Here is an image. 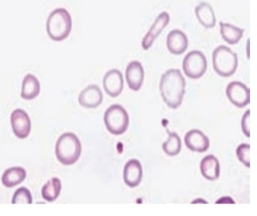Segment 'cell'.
Returning <instances> with one entry per match:
<instances>
[{"label":"cell","instance_id":"2","mask_svg":"<svg viewBox=\"0 0 257 216\" xmlns=\"http://www.w3.org/2000/svg\"><path fill=\"white\" fill-rule=\"evenodd\" d=\"M72 28V17L66 9H57L49 15L46 29L50 39L55 41L66 40L69 37Z\"/></svg>","mask_w":257,"mask_h":216},{"label":"cell","instance_id":"1","mask_svg":"<svg viewBox=\"0 0 257 216\" xmlns=\"http://www.w3.org/2000/svg\"><path fill=\"white\" fill-rule=\"evenodd\" d=\"M186 81L181 70L170 69L161 77L160 90L164 101L176 109L181 105L185 93Z\"/></svg>","mask_w":257,"mask_h":216},{"label":"cell","instance_id":"11","mask_svg":"<svg viewBox=\"0 0 257 216\" xmlns=\"http://www.w3.org/2000/svg\"><path fill=\"white\" fill-rule=\"evenodd\" d=\"M144 67L140 61H132L127 66L125 77L127 84L131 90L137 91L141 89L144 82Z\"/></svg>","mask_w":257,"mask_h":216},{"label":"cell","instance_id":"19","mask_svg":"<svg viewBox=\"0 0 257 216\" xmlns=\"http://www.w3.org/2000/svg\"><path fill=\"white\" fill-rule=\"evenodd\" d=\"M26 176V171L22 167H15L8 168L3 174L2 183L6 187H14L23 182Z\"/></svg>","mask_w":257,"mask_h":216},{"label":"cell","instance_id":"25","mask_svg":"<svg viewBox=\"0 0 257 216\" xmlns=\"http://www.w3.org/2000/svg\"><path fill=\"white\" fill-rule=\"evenodd\" d=\"M241 129L245 135L250 137V110L246 112L241 120Z\"/></svg>","mask_w":257,"mask_h":216},{"label":"cell","instance_id":"3","mask_svg":"<svg viewBox=\"0 0 257 216\" xmlns=\"http://www.w3.org/2000/svg\"><path fill=\"white\" fill-rule=\"evenodd\" d=\"M81 152V142L73 133H64L56 144V156L58 161L65 165L75 164L80 158Z\"/></svg>","mask_w":257,"mask_h":216},{"label":"cell","instance_id":"12","mask_svg":"<svg viewBox=\"0 0 257 216\" xmlns=\"http://www.w3.org/2000/svg\"><path fill=\"white\" fill-rule=\"evenodd\" d=\"M103 94L101 90L96 85H90L82 90L79 94V104L87 109L97 108L101 104Z\"/></svg>","mask_w":257,"mask_h":216},{"label":"cell","instance_id":"14","mask_svg":"<svg viewBox=\"0 0 257 216\" xmlns=\"http://www.w3.org/2000/svg\"><path fill=\"white\" fill-rule=\"evenodd\" d=\"M143 176V167L138 160L132 159L127 162L123 170V180L127 185L132 188L138 186Z\"/></svg>","mask_w":257,"mask_h":216},{"label":"cell","instance_id":"18","mask_svg":"<svg viewBox=\"0 0 257 216\" xmlns=\"http://www.w3.org/2000/svg\"><path fill=\"white\" fill-rule=\"evenodd\" d=\"M40 90V83L36 76L28 74L23 79L21 96L26 100L34 99L39 95Z\"/></svg>","mask_w":257,"mask_h":216},{"label":"cell","instance_id":"17","mask_svg":"<svg viewBox=\"0 0 257 216\" xmlns=\"http://www.w3.org/2000/svg\"><path fill=\"white\" fill-rule=\"evenodd\" d=\"M200 170L202 175L209 180H215L220 176V164L213 155L205 157L201 161Z\"/></svg>","mask_w":257,"mask_h":216},{"label":"cell","instance_id":"4","mask_svg":"<svg viewBox=\"0 0 257 216\" xmlns=\"http://www.w3.org/2000/svg\"><path fill=\"white\" fill-rule=\"evenodd\" d=\"M212 65L215 72L220 76H232L237 69V55L229 47L218 46L212 53Z\"/></svg>","mask_w":257,"mask_h":216},{"label":"cell","instance_id":"8","mask_svg":"<svg viewBox=\"0 0 257 216\" xmlns=\"http://www.w3.org/2000/svg\"><path fill=\"white\" fill-rule=\"evenodd\" d=\"M12 127L15 135L20 139L28 137L31 130V121L29 115L22 109H17L11 114Z\"/></svg>","mask_w":257,"mask_h":216},{"label":"cell","instance_id":"7","mask_svg":"<svg viewBox=\"0 0 257 216\" xmlns=\"http://www.w3.org/2000/svg\"><path fill=\"white\" fill-rule=\"evenodd\" d=\"M226 93L230 101L239 108L244 107L250 103V89L241 82H230Z\"/></svg>","mask_w":257,"mask_h":216},{"label":"cell","instance_id":"6","mask_svg":"<svg viewBox=\"0 0 257 216\" xmlns=\"http://www.w3.org/2000/svg\"><path fill=\"white\" fill-rule=\"evenodd\" d=\"M205 56L199 50H193L185 56L183 61V70L186 75L191 79H199L207 69Z\"/></svg>","mask_w":257,"mask_h":216},{"label":"cell","instance_id":"16","mask_svg":"<svg viewBox=\"0 0 257 216\" xmlns=\"http://www.w3.org/2000/svg\"><path fill=\"white\" fill-rule=\"evenodd\" d=\"M198 20L206 29L214 28L216 23L214 12L208 3L202 2L195 10Z\"/></svg>","mask_w":257,"mask_h":216},{"label":"cell","instance_id":"24","mask_svg":"<svg viewBox=\"0 0 257 216\" xmlns=\"http://www.w3.org/2000/svg\"><path fill=\"white\" fill-rule=\"evenodd\" d=\"M237 156L245 166L250 168V145L243 144L240 145L236 151Z\"/></svg>","mask_w":257,"mask_h":216},{"label":"cell","instance_id":"22","mask_svg":"<svg viewBox=\"0 0 257 216\" xmlns=\"http://www.w3.org/2000/svg\"><path fill=\"white\" fill-rule=\"evenodd\" d=\"M168 140L163 144L162 148L167 155L174 156L178 155L181 152L182 142L179 136L176 133L169 132Z\"/></svg>","mask_w":257,"mask_h":216},{"label":"cell","instance_id":"5","mask_svg":"<svg viewBox=\"0 0 257 216\" xmlns=\"http://www.w3.org/2000/svg\"><path fill=\"white\" fill-rule=\"evenodd\" d=\"M104 123L111 134L120 135L126 131L129 126V116L125 109L119 104L112 105L104 114Z\"/></svg>","mask_w":257,"mask_h":216},{"label":"cell","instance_id":"20","mask_svg":"<svg viewBox=\"0 0 257 216\" xmlns=\"http://www.w3.org/2000/svg\"><path fill=\"white\" fill-rule=\"evenodd\" d=\"M220 33L223 39L231 45L237 44L243 36L244 30L229 23L220 22Z\"/></svg>","mask_w":257,"mask_h":216},{"label":"cell","instance_id":"15","mask_svg":"<svg viewBox=\"0 0 257 216\" xmlns=\"http://www.w3.org/2000/svg\"><path fill=\"white\" fill-rule=\"evenodd\" d=\"M167 46L168 50L172 54H182L187 50L188 47L187 35L177 29L171 31L167 37Z\"/></svg>","mask_w":257,"mask_h":216},{"label":"cell","instance_id":"10","mask_svg":"<svg viewBox=\"0 0 257 216\" xmlns=\"http://www.w3.org/2000/svg\"><path fill=\"white\" fill-rule=\"evenodd\" d=\"M103 86L109 96L116 97L122 93L123 88V78L119 70L112 69L105 74L103 79Z\"/></svg>","mask_w":257,"mask_h":216},{"label":"cell","instance_id":"26","mask_svg":"<svg viewBox=\"0 0 257 216\" xmlns=\"http://www.w3.org/2000/svg\"><path fill=\"white\" fill-rule=\"evenodd\" d=\"M235 203L234 201L231 199V198L229 197H225L221 198L219 200L217 201L216 203Z\"/></svg>","mask_w":257,"mask_h":216},{"label":"cell","instance_id":"23","mask_svg":"<svg viewBox=\"0 0 257 216\" xmlns=\"http://www.w3.org/2000/svg\"><path fill=\"white\" fill-rule=\"evenodd\" d=\"M12 203H32V196L31 191L26 187H21L15 192Z\"/></svg>","mask_w":257,"mask_h":216},{"label":"cell","instance_id":"13","mask_svg":"<svg viewBox=\"0 0 257 216\" xmlns=\"http://www.w3.org/2000/svg\"><path fill=\"white\" fill-rule=\"evenodd\" d=\"M185 143L192 152H205L209 147V140L199 130H192L185 135Z\"/></svg>","mask_w":257,"mask_h":216},{"label":"cell","instance_id":"21","mask_svg":"<svg viewBox=\"0 0 257 216\" xmlns=\"http://www.w3.org/2000/svg\"><path fill=\"white\" fill-rule=\"evenodd\" d=\"M61 182L57 177L49 180L43 186L41 193L44 199L48 202H53L60 196L61 191Z\"/></svg>","mask_w":257,"mask_h":216},{"label":"cell","instance_id":"9","mask_svg":"<svg viewBox=\"0 0 257 216\" xmlns=\"http://www.w3.org/2000/svg\"><path fill=\"white\" fill-rule=\"evenodd\" d=\"M170 21V15L167 12H163L159 15L142 41V47L144 50H149L152 46L156 38L166 28Z\"/></svg>","mask_w":257,"mask_h":216}]
</instances>
